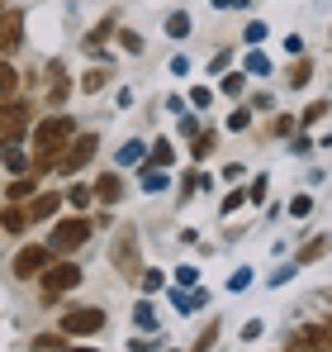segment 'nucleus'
<instances>
[{
  "label": "nucleus",
  "instance_id": "412c9836",
  "mask_svg": "<svg viewBox=\"0 0 332 352\" xmlns=\"http://www.w3.org/2000/svg\"><path fill=\"white\" fill-rule=\"evenodd\" d=\"M309 76H313V62L299 58L294 67H289V76H285V81H289V86H309Z\"/></svg>",
  "mask_w": 332,
  "mask_h": 352
},
{
  "label": "nucleus",
  "instance_id": "aec40b11",
  "mask_svg": "<svg viewBox=\"0 0 332 352\" xmlns=\"http://www.w3.org/2000/svg\"><path fill=\"white\" fill-rule=\"evenodd\" d=\"M143 153H147V148H143V143H133V138H128V143H123V148H119V167H143Z\"/></svg>",
  "mask_w": 332,
  "mask_h": 352
},
{
  "label": "nucleus",
  "instance_id": "9d476101",
  "mask_svg": "<svg viewBox=\"0 0 332 352\" xmlns=\"http://www.w3.org/2000/svg\"><path fill=\"white\" fill-rule=\"evenodd\" d=\"M24 210H29V224H43V219H57V210H62V195H57V190H48V195H34V200H29Z\"/></svg>",
  "mask_w": 332,
  "mask_h": 352
},
{
  "label": "nucleus",
  "instance_id": "dca6fc26",
  "mask_svg": "<svg viewBox=\"0 0 332 352\" xmlns=\"http://www.w3.org/2000/svg\"><path fill=\"white\" fill-rule=\"evenodd\" d=\"M0 162L10 167V176H24L29 167H34V162H29V157L19 153V143H5V153H0Z\"/></svg>",
  "mask_w": 332,
  "mask_h": 352
},
{
  "label": "nucleus",
  "instance_id": "20e7f679",
  "mask_svg": "<svg viewBox=\"0 0 332 352\" xmlns=\"http://www.w3.org/2000/svg\"><path fill=\"white\" fill-rule=\"evenodd\" d=\"M110 257H114V267H119L123 276H143V262H138V229H133V224H123V229H119Z\"/></svg>",
  "mask_w": 332,
  "mask_h": 352
},
{
  "label": "nucleus",
  "instance_id": "393cba45",
  "mask_svg": "<svg viewBox=\"0 0 332 352\" xmlns=\"http://www.w3.org/2000/svg\"><path fill=\"white\" fill-rule=\"evenodd\" d=\"M62 343H67V333H62V329H57V333H38V338H34V348H38V352H57Z\"/></svg>",
  "mask_w": 332,
  "mask_h": 352
},
{
  "label": "nucleus",
  "instance_id": "7ed1b4c3",
  "mask_svg": "<svg viewBox=\"0 0 332 352\" xmlns=\"http://www.w3.org/2000/svg\"><path fill=\"white\" fill-rule=\"evenodd\" d=\"M86 238H91V219H86V214H71V219H57V224H53V238H48V248H53V257H62V252L81 248Z\"/></svg>",
  "mask_w": 332,
  "mask_h": 352
},
{
  "label": "nucleus",
  "instance_id": "72a5a7b5",
  "mask_svg": "<svg viewBox=\"0 0 332 352\" xmlns=\"http://www.w3.org/2000/svg\"><path fill=\"white\" fill-rule=\"evenodd\" d=\"M214 333H219V324H209V329H204V333L195 338V348H190V352H204V348H209V338H214Z\"/></svg>",
  "mask_w": 332,
  "mask_h": 352
},
{
  "label": "nucleus",
  "instance_id": "4468645a",
  "mask_svg": "<svg viewBox=\"0 0 332 352\" xmlns=\"http://www.w3.org/2000/svg\"><path fill=\"white\" fill-rule=\"evenodd\" d=\"M34 195H38L34 176H19V181H10V186H5V200H10V205H24V200H34Z\"/></svg>",
  "mask_w": 332,
  "mask_h": 352
},
{
  "label": "nucleus",
  "instance_id": "7c9ffc66",
  "mask_svg": "<svg viewBox=\"0 0 332 352\" xmlns=\"http://www.w3.org/2000/svg\"><path fill=\"white\" fill-rule=\"evenodd\" d=\"M242 81H247V76L233 72V76H223V91H228V96H242Z\"/></svg>",
  "mask_w": 332,
  "mask_h": 352
},
{
  "label": "nucleus",
  "instance_id": "f03ea898",
  "mask_svg": "<svg viewBox=\"0 0 332 352\" xmlns=\"http://www.w3.org/2000/svg\"><path fill=\"white\" fill-rule=\"evenodd\" d=\"M81 276H86V272H81L76 262H53V267L38 276V281H43V300H48V305H57V295L76 291V286H81Z\"/></svg>",
  "mask_w": 332,
  "mask_h": 352
},
{
  "label": "nucleus",
  "instance_id": "f3484780",
  "mask_svg": "<svg viewBox=\"0 0 332 352\" xmlns=\"http://www.w3.org/2000/svg\"><path fill=\"white\" fill-rule=\"evenodd\" d=\"M114 24H119V14H105V19H100V24H95V29H91V34H86V53H91V48H100V43H105V38H110L114 34Z\"/></svg>",
  "mask_w": 332,
  "mask_h": 352
},
{
  "label": "nucleus",
  "instance_id": "9b49d317",
  "mask_svg": "<svg viewBox=\"0 0 332 352\" xmlns=\"http://www.w3.org/2000/svg\"><path fill=\"white\" fill-rule=\"evenodd\" d=\"M95 200H100V205H119V200H123V176L105 172L100 181H95Z\"/></svg>",
  "mask_w": 332,
  "mask_h": 352
},
{
  "label": "nucleus",
  "instance_id": "58836bf2",
  "mask_svg": "<svg viewBox=\"0 0 332 352\" xmlns=\"http://www.w3.org/2000/svg\"><path fill=\"white\" fill-rule=\"evenodd\" d=\"M219 10H233V5H247V0H214Z\"/></svg>",
  "mask_w": 332,
  "mask_h": 352
},
{
  "label": "nucleus",
  "instance_id": "2eb2a0df",
  "mask_svg": "<svg viewBox=\"0 0 332 352\" xmlns=\"http://www.w3.org/2000/svg\"><path fill=\"white\" fill-rule=\"evenodd\" d=\"M14 96H19V72H14V62H0V105Z\"/></svg>",
  "mask_w": 332,
  "mask_h": 352
},
{
  "label": "nucleus",
  "instance_id": "c85d7f7f",
  "mask_svg": "<svg viewBox=\"0 0 332 352\" xmlns=\"http://www.w3.org/2000/svg\"><path fill=\"white\" fill-rule=\"evenodd\" d=\"M119 43H123V53H143V38H138L133 29H123V34H119Z\"/></svg>",
  "mask_w": 332,
  "mask_h": 352
},
{
  "label": "nucleus",
  "instance_id": "a211bd4d",
  "mask_svg": "<svg viewBox=\"0 0 332 352\" xmlns=\"http://www.w3.org/2000/svg\"><path fill=\"white\" fill-rule=\"evenodd\" d=\"M171 157H176V148H171L166 138H157V143H152V153L143 157V167H157V172H162V167H171Z\"/></svg>",
  "mask_w": 332,
  "mask_h": 352
},
{
  "label": "nucleus",
  "instance_id": "6ab92c4d",
  "mask_svg": "<svg viewBox=\"0 0 332 352\" xmlns=\"http://www.w3.org/2000/svg\"><path fill=\"white\" fill-rule=\"evenodd\" d=\"M105 86H110V67H91V72L81 76V91H86V96H95V91H105Z\"/></svg>",
  "mask_w": 332,
  "mask_h": 352
},
{
  "label": "nucleus",
  "instance_id": "e433bc0d",
  "mask_svg": "<svg viewBox=\"0 0 332 352\" xmlns=\"http://www.w3.org/2000/svg\"><path fill=\"white\" fill-rule=\"evenodd\" d=\"M247 195H252V200H266V176H257V181H252V190H247Z\"/></svg>",
  "mask_w": 332,
  "mask_h": 352
},
{
  "label": "nucleus",
  "instance_id": "f8f14e48",
  "mask_svg": "<svg viewBox=\"0 0 332 352\" xmlns=\"http://www.w3.org/2000/svg\"><path fill=\"white\" fill-rule=\"evenodd\" d=\"M0 229L10 238H19L29 229V210H24V205H5V210H0Z\"/></svg>",
  "mask_w": 332,
  "mask_h": 352
},
{
  "label": "nucleus",
  "instance_id": "4be33fe9",
  "mask_svg": "<svg viewBox=\"0 0 332 352\" xmlns=\"http://www.w3.org/2000/svg\"><path fill=\"white\" fill-rule=\"evenodd\" d=\"M214 143H219L214 133H195V148H190V157H195V162H204V157L214 153Z\"/></svg>",
  "mask_w": 332,
  "mask_h": 352
},
{
  "label": "nucleus",
  "instance_id": "423d86ee",
  "mask_svg": "<svg viewBox=\"0 0 332 352\" xmlns=\"http://www.w3.org/2000/svg\"><path fill=\"white\" fill-rule=\"evenodd\" d=\"M105 329V309H67L62 314V333L67 338H91Z\"/></svg>",
  "mask_w": 332,
  "mask_h": 352
},
{
  "label": "nucleus",
  "instance_id": "ddd939ff",
  "mask_svg": "<svg viewBox=\"0 0 332 352\" xmlns=\"http://www.w3.org/2000/svg\"><path fill=\"white\" fill-rule=\"evenodd\" d=\"M67 91H71V86H67V67L53 58V62H48V100L62 105V100H67Z\"/></svg>",
  "mask_w": 332,
  "mask_h": 352
},
{
  "label": "nucleus",
  "instance_id": "c9c22d12",
  "mask_svg": "<svg viewBox=\"0 0 332 352\" xmlns=\"http://www.w3.org/2000/svg\"><path fill=\"white\" fill-rule=\"evenodd\" d=\"M162 281H166L162 272H143V291H157V286H162Z\"/></svg>",
  "mask_w": 332,
  "mask_h": 352
},
{
  "label": "nucleus",
  "instance_id": "b1692460",
  "mask_svg": "<svg viewBox=\"0 0 332 352\" xmlns=\"http://www.w3.org/2000/svg\"><path fill=\"white\" fill-rule=\"evenodd\" d=\"M323 115H328V100H313V105H304V115H299V124H304V129H313V124H318Z\"/></svg>",
  "mask_w": 332,
  "mask_h": 352
},
{
  "label": "nucleus",
  "instance_id": "473e14b6",
  "mask_svg": "<svg viewBox=\"0 0 332 352\" xmlns=\"http://www.w3.org/2000/svg\"><path fill=\"white\" fill-rule=\"evenodd\" d=\"M247 124H252V115H247V110H242V105H237V110H233V115H228V129H247Z\"/></svg>",
  "mask_w": 332,
  "mask_h": 352
},
{
  "label": "nucleus",
  "instance_id": "cd10ccee",
  "mask_svg": "<svg viewBox=\"0 0 332 352\" xmlns=\"http://www.w3.org/2000/svg\"><path fill=\"white\" fill-rule=\"evenodd\" d=\"M323 252H328V238H313V243L299 252V262H313V257H323Z\"/></svg>",
  "mask_w": 332,
  "mask_h": 352
},
{
  "label": "nucleus",
  "instance_id": "a19ab883",
  "mask_svg": "<svg viewBox=\"0 0 332 352\" xmlns=\"http://www.w3.org/2000/svg\"><path fill=\"white\" fill-rule=\"evenodd\" d=\"M323 329H328V338H332V319H328V324H323Z\"/></svg>",
  "mask_w": 332,
  "mask_h": 352
},
{
  "label": "nucleus",
  "instance_id": "39448f33",
  "mask_svg": "<svg viewBox=\"0 0 332 352\" xmlns=\"http://www.w3.org/2000/svg\"><path fill=\"white\" fill-rule=\"evenodd\" d=\"M53 267V248L48 243H34V248H19L14 252V276L19 281H34V276H43Z\"/></svg>",
  "mask_w": 332,
  "mask_h": 352
},
{
  "label": "nucleus",
  "instance_id": "5701e85b",
  "mask_svg": "<svg viewBox=\"0 0 332 352\" xmlns=\"http://www.w3.org/2000/svg\"><path fill=\"white\" fill-rule=\"evenodd\" d=\"M67 200H71L76 210H91V200H95V190H91V186H67Z\"/></svg>",
  "mask_w": 332,
  "mask_h": 352
},
{
  "label": "nucleus",
  "instance_id": "6e6552de",
  "mask_svg": "<svg viewBox=\"0 0 332 352\" xmlns=\"http://www.w3.org/2000/svg\"><path fill=\"white\" fill-rule=\"evenodd\" d=\"M0 129H5V143H19V138H24V129H29V105H24L19 96L0 105Z\"/></svg>",
  "mask_w": 332,
  "mask_h": 352
},
{
  "label": "nucleus",
  "instance_id": "ea45409f",
  "mask_svg": "<svg viewBox=\"0 0 332 352\" xmlns=\"http://www.w3.org/2000/svg\"><path fill=\"white\" fill-rule=\"evenodd\" d=\"M57 352H95V348H67V343H62V348H57Z\"/></svg>",
  "mask_w": 332,
  "mask_h": 352
},
{
  "label": "nucleus",
  "instance_id": "f704fd0d",
  "mask_svg": "<svg viewBox=\"0 0 332 352\" xmlns=\"http://www.w3.org/2000/svg\"><path fill=\"white\" fill-rule=\"evenodd\" d=\"M242 200H247V195H242V190H233V195H223V214H233V210H237V205H242Z\"/></svg>",
  "mask_w": 332,
  "mask_h": 352
},
{
  "label": "nucleus",
  "instance_id": "0eeeda50",
  "mask_svg": "<svg viewBox=\"0 0 332 352\" xmlns=\"http://www.w3.org/2000/svg\"><path fill=\"white\" fill-rule=\"evenodd\" d=\"M95 148H100V138H95V133H76V138L67 143V153H62V167H57V172H67V176L81 172V167L95 157Z\"/></svg>",
  "mask_w": 332,
  "mask_h": 352
},
{
  "label": "nucleus",
  "instance_id": "a878e982",
  "mask_svg": "<svg viewBox=\"0 0 332 352\" xmlns=\"http://www.w3.org/2000/svg\"><path fill=\"white\" fill-rule=\"evenodd\" d=\"M166 34H171V38H185V34H190V14H171V19H166Z\"/></svg>",
  "mask_w": 332,
  "mask_h": 352
},
{
  "label": "nucleus",
  "instance_id": "f257e3e1",
  "mask_svg": "<svg viewBox=\"0 0 332 352\" xmlns=\"http://www.w3.org/2000/svg\"><path fill=\"white\" fill-rule=\"evenodd\" d=\"M71 138H76V124H71V115L43 119V124L34 129V143H38L34 172H57V167H62V153H67V143H71Z\"/></svg>",
  "mask_w": 332,
  "mask_h": 352
},
{
  "label": "nucleus",
  "instance_id": "4c0bfd02",
  "mask_svg": "<svg viewBox=\"0 0 332 352\" xmlns=\"http://www.w3.org/2000/svg\"><path fill=\"white\" fill-rule=\"evenodd\" d=\"M138 324H143V329H152V305H147V300L138 305Z\"/></svg>",
  "mask_w": 332,
  "mask_h": 352
},
{
  "label": "nucleus",
  "instance_id": "2f4dec72",
  "mask_svg": "<svg viewBox=\"0 0 332 352\" xmlns=\"http://www.w3.org/2000/svg\"><path fill=\"white\" fill-rule=\"evenodd\" d=\"M209 100H214V91H209V86H195V91H190V105H200V110H204Z\"/></svg>",
  "mask_w": 332,
  "mask_h": 352
},
{
  "label": "nucleus",
  "instance_id": "c756f323",
  "mask_svg": "<svg viewBox=\"0 0 332 352\" xmlns=\"http://www.w3.org/2000/svg\"><path fill=\"white\" fill-rule=\"evenodd\" d=\"M309 210H313V195H294V200H289V214H299V219H304Z\"/></svg>",
  "mask_w": 332,
  "mask_h": 352
},
{
  "label": "nucleus",
  "instance_id": "1a4fd4ad",
  "mask_svg": "<svg viewBox=\"0 0 332 352\" xmlns=\"http://www.w3.org/2000/svg\"><path fill=\"white\" fill-rule=\"evenodd\" d=\"M19 43H24V14L10 10V14L0 19V53H14Z\"/></svg>",
  "mask_w": 332,
  "mask_h": 352
},
{
  "label": "nucleus",
  "instance_id": "bb28decb",
  "mask_svg": "<svg viewBox=\"0 0 332 352\" xmlns=\"http://www.w3.org/2000/svg\"><path fill=\"white\" fill-rule=\"evenodd\" d=\"M209 186H214V176H209V172H190V176H185V190H209Z\"/></svg>",
  "mask_w": 332,
  "mask_h": 352
},
{
  "label": "nucleus",
  "instance_id": "79ce46f5",
  "mask_svg": "<svg viewBox=\"0 0 332 352\" xmlns=\"http://www.w3.org/2000/svg\"><path fill=\"white\" fill-rule=\"evenodd\" d=\"M0 153H5V138H0Z\"/></svg>",
  "mask_w": 332,
  "mask_h": 352
}]
</instances>
